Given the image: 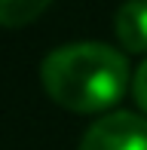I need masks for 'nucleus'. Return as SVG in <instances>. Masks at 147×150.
I'll use <instances>...</instances> for the list:
<instances>
[{
    "mask_svg": "<svg viewBox=\"0 0 147 150\" xmlns=\"http://www.w3.org/2000/svg\"><path fill=\"white\" fill-rule=\"evenodd\" d=\"M132 95H135L138 107L147 113V58L141 61V67H138L135 77H132Z\"/></svg>",
    "mask_w": 147,
    "mask_h": 150,
    "instance_id": "obj_5",
    "label": "nucleus"
},
{
    "mask_svg": "<svg viewBox=\"0 0 147 150\" xmlns=\"http://www.w3.org/2000/svg\"><path fill=\"white\" fill-rule=\"evenodd\" d=\"M52 0H0V28H25L49 9Z\"/></svg>",
    "mask_w": 147,
    "mask_h": 150,
    "instance_id": "obj_4",
    "label": "nucleus"
},
{
    "mask_svg": "<svg viewBox=\"0 0 147 150\" xmlns=\"http://www.w3.org/2000/svg\"><path fill=\"white\" fill-rule=\"evenodd\" d=\"M40 83L58 107L74 113H101L126 95L129 61L107 43H68L43 58Z\"/></svg>",
    "mask_w": 147,
    "mask_h": 150,
    "instance_id": "obj_1",
    "label": "nucleus"
},
{
    "mask_svg": "<svg viewBox=\"0 0 147 150\" xmlns=\"http://www.w3.org/2000/svg\"><path fill=\"white\" fill-rule=\"evenodd\" d=\"M80 150H147V117L113 110L86 129Z\"/></svg>",
    "mask_w": 147,
    "mask_h": 150,
    "instance_id": "obj_2",
    "label": "nucleus"
},
{
    "mask_svg": "<svg viewBox=\"0 0 147 150\" xmlns=\"http://www.w3.org/2000/svg\"><path fill=\"white\" fill-rule=\"evenodd\" d=\"M113 31L126 52H147V0H126L113 16Z\"/></svg>",
    "mask_w": 147,
    "mask_h": 150,
    "instance_id": "obj_3",
    "label": "nucleus"
}]
</instances>
